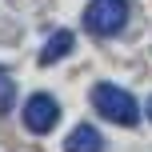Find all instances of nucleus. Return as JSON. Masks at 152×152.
<instances>
[{
    "instance_id": "obj_2",
    "label": "nucleus",
    "mask_w": 152,
    "mask_h": 152,
    "mask_svg": "<svg viewBox=\"0 0 152 152\" xmlns=\"http://www.w3.org/2000/svg\"><path fill=\"white\" fill-rule=\"evenodd\" d=\"M128 24V0H92L84 8V32L92 36H116Z\"/></svg>"
},
{
    "instance_id": "obj_3",
    "label": "nucleus",
    "mask_w": 152,
    "mask_h": 152,
    "mask_svg": "<svg viewBox=\"0 0 152 152\" xmlns=\"http://www.w3.org/2000/svg\"><path fill=\"white\" fill-rule=\"evenodd\" d=\"M56 120H60V104H56V96H48V92H32L28 100H24V128L28 132H48L56 128Z\"/></svg>"
},
{
    "instance_id": "obj_8",
    "label": "nucleus",
    "mask_w": 152,
    "mask_h": 152,
    "mask_svg": "<svg viewBox=\"0 0 152 152\" xmlns=\"http://www.w3.org/2000/svg\"><path fill=\"white\" fill-rule=\"evenodd\" d=\"M0 72H4V68H0Z\"/></svg>"
},
{
    "instance_id": "obj_4",
    "label": "nucleus",
    "mask_w": 152,
    "mask_h": 152,
    "mask_svg": "<svg viewBox=\"0 0 152 152\" xmlns=\"http://www.w3.org/2000/svg\"><path fill=\"white\" fill-rule=\"evenodd\" d=\"M64 152H104V136L92 124H80L64 136Z\"/></svg>"
},
{
    "instance_id": "obj_5",
    "label": "nucleus",
    "mask_w": 152,
    "mask_h": 152,
    "mask_svg": "<svg viewBox=\"0 0 152 152\" xmlns=\"http://www.w3.org/2000/svg\"><path fill=\"white\" fill-rule=\"evenodd\" d=\"M72 44H76V36H72V32H68V28H56L52 36L44 40V48H40V64H44V68H48V64L64 60V56L72 52Z\"/></svg>"
},
{
    "instance_id": "obj_7",
    "label": "nucleus",
    "mask_w": 152,
    "mask_h": 152,
    "mask_svg": "<svg viewBox=\"0 0 152 152\" xmlns=\"http://www.w3.org/2000/svg\"><path fill=\"white\" fill-rule=\"evenodd\" d=\"M144 116H148V120H152V96H148V104H144Z\"/></svg>"
},
{
    "instance_id": "obj_1",
    "label": "nucleus",
    "mask_w": 152,
    "mask_h": 152,
    "mask_svg": "<svg viewBox=\"0 0 152 152\" xmlns=\"http://www.w3.org/2000/svg\"><path fill=\"white\" fill-rule=\"evenodd\" d=\"M92 108H96L104 120L120 124V128L140 124V104H136V96L124 92L120 84H96V88H92Z\"/></svg>"
},
{
    "instance_id": "obj_6",
    "label": "nucleus",
    "mask_w": 152,
    "mask_h": 152,
    "mask_svg": "<svg viewBox=\"0 0 152 152\" xmlns=\"http://www.w3.org/2000/svg\"><path fill=\"white\" fill-rule=\"evenodd\" d=\"M12 104H16V80L8 72H0V116L12 112Z\"/></svg>"
}]
</instances>
